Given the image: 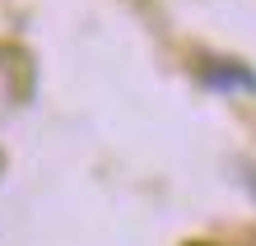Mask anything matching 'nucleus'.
I'll list each match as a JSON object with an SVG mask.
<instances>
[{
	"label": "nucleus",
	"mask_w": 256,
	"mask_h": 246,
	"mask_svg": "<svg viewBox=\"0 0 256 246\" xmlns=\"http://www.w3.org/2000/svg\"><path fill=\"white\" fill-rule=\"evenodd\" d=\"M200 79H205V88H224V93H252L256 88V74L242 60H205Z\"/></svg>",
	"instance_id": "f257e3e1"
}]
</instances>
